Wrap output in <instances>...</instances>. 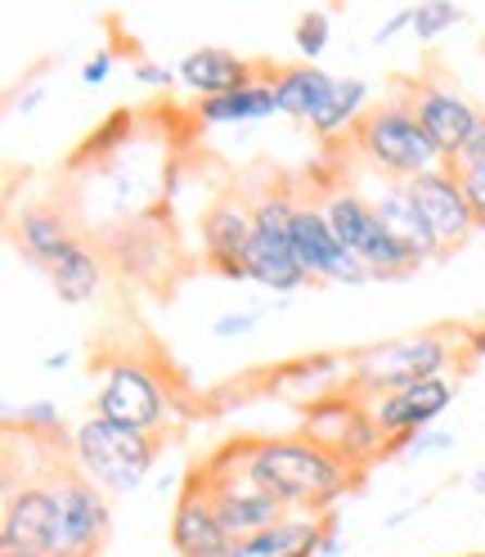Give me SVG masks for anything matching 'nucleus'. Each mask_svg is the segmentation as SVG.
<instances>
[{"label":"nucleus","mask_w":485,"mask_h":557,"mask_svg":"<svg viewBox=\"0 0 485 557\" xmlns=\"http://www.w3.org/2000/svg\"><path fill=\"white\" fill-rule=\"evenodd\" d=\"M445 449H455V432H440V428H423V432H413V436L391 441V455H405V459L445 455Z\"/></svg>","instance_id":"nucleus-30"},{"label":"nucleus","mask_w":485,"mask_h":557,"mask_svg":"<svg viewBox=\"0 0 485 557\" xmlns=\"http://www.w3.org/2000/svg\"><path fill=\"white\" fill-rule=\"evenodd\" d=\"M405 27H413V5L396 10L383 27H377V32H373V46H391V37H396V32H405Z\"/></svg>","instance_id":"nucleus-36"},{"label":"nucleus","mask_w":485,"mask_h":557,"mask_svg":"<svg viewBox=\"0 0 485 557\" xmlns=\"http://www.w3.org/2000/svg\"><path fill=\"white\" fill-rule=\"evenodd\" d=\"M46 278L63 306H90L103 288V252L90 238H73L67 248L46 265Z\"/></svg>","instance_id":"nucleus-21"},{"label":"nucleus","mask_w":485,"mask_h":557,"mask_svg":"<svg viewBox=\"0 0 485 557\" xmlns=\"http://www.w3.org/2000/svg\"><path fill=\"white\" fill-rule=\"evenodd\" d=\"M63 364H67V351H59V356H50V360H46V369H50V373H59Z\"/></svg>","instance_id":"nucleus-42"},{"label":"nucleus","mask_w":485,"mask_h":557,"mask_svg":"<svg viewBox=\"0 0 485 557\" xmlns=\"http://www.w3.org/2000/svg\"><path fill=\"white\" fill-rule=\"evenodd\" d=\"M481 113H485V95H481Z\"/></svg>","instance_id":"nucleus-43"},{"label":"nucleus","mask_w":485,"mask_h":557,"mask_svg":"<svg viewBox=\"0 0 485 557\" xmlns=\"http://www.w3.org/2000/svg\"><path fill=\"white\" fill-rule=\"evenodd\" d=\"M41 99H46V82H27V90H18L10 99V113L14 117H32V113L41 109Z\"/></svg>","instance_id":"nucleus-35"},{"label":"nucleus","mask_w":485,"mask_h":557,"mask_svg":"<svg viewBox=\"0 0 485 557\" xmlns=\"http://www.w3.org/2000/svg\"><path fill=\"white\" fill-rule=\"evenodd\" d=\"M130 135H135V113H130V109H113L109 117H103V122L82 139L77 166H86V162H109L113 153L130 149Z\"/></svg>","instance_id":"nucleus-26"},{"label":"nucleus","mask_w":485,"mask_h":557,"mask_svg":"<svg viewBox=\"0 0 485 557\" xmlns=\"http://www.w3.org/2000/svg\"><path fill=\"white\" fill-rule=\"evenodd\" d=\"M301 194L288 181H270L252 194L257 207V234L248 243V257H242V270H248L252 284L270 288V293H297L310 278L293 252V216H297Z\"/></svg>","instance_id":"nucleus-7"},{"label":"nucleus","mask_w":485,"mask_h":557,"mask_svg":"<svg viewBox=\"0 0 485 557\" xmlns=\"http://www.w3.org/2000/svg\"><path fill=\"white\" fill-rule=\"evenodd\" d=\"M50 495H54V557H99L113 531L109 495L77 468H50Z\"/></svg>","instance_id":"nucleus-9"},{"label":"nucleus","mask_w":485,"mask_h":557,"mask_svg":"<svg viewBox=\"0 0 485 557\" xmlns=\"http://www.w3.org/2000/svg\"><path fill=\"white\" fill-rule=\"evenodd\" d=\"M113 63H117V54L113 50H95L86 63H82V86H90V90H99L103 82H109V73H113Z\"/></svg>","instance_id":"nucleus-34"},{"label":"nucleus","mask_w":485,"mask_h":557,"mask_svg":"<svg viewBox=\"0 0 485 557\" xmlns=\"http://www.w3.org/2000/svg\"><path fill=\"white\" fill-rule=\"evenodd\" d=\"M455 396H459V377L445 373V377L413 382V387H405V392L377 396V400H369V409L377 418V428H383L391 441H400V436H413V432L432 428L436 418L455 405Z\"/></svg>","instance_id":"nucleus-17"},{"label":"nucleus","mask_w":485,"mask_h":557,"mask_svg":"<svg viewBox=\"0 0 485 557\" xmlns=\"http://www.w3.org/2000/svg\"><path fill=\"white\" fill-rule=\"evenodd\" d=\"M176 73H181V86L202 103V99H216V95H229L238 86L257 82V63L225 46H198L176 63Z\"/></svg>","instance_id":"nucleus-18"},{"label":"nucleus","mask_w":485,"mask_h":557,"mask_svg":"<svg viewBox=\"0 0 485 557\" xmlns=\"http://www.w3.org/2000/svg\"><path fill=\"white\" fill-rule=\"evenodd\" d=\"M449 166L459 171V181H463V185H485V126H481V135H476L472 145H468L455 162H449Z\"/></svg>","instance_id":"nucleus-31"},{"label":"nucleus","mask_w":485,"mask_h":557,"mask_svg":"<svg viewBox=\"0 0 485 557\" xmlns=\"http://www.w3.org/2000/svg\"><path fill=\"white\" fill-rule=\"evenodd\" d=\"M364 198L373 202V212L383 216V225L396 234L400 248H405L413 261H419V270H423L427 261H440V257H445L440 243H436V234H432V225H427V216L419 212V202H413V194H409V181L369 176V181H364Z\"/></svg>","instance_id":"nucleus-16"},{"label":"nucleus","mask_w":485,"mask_h":557,"mask_svg":"<svg viewBox=\"0 0 485 557\" xmlns=\"http://www.w3.org/2000/svg\"><path fill=\"white\" fill-rule=\"evenodd\" d=\"M396 86L405 90L413 117L423 122V131L432 135V145L440 149L445 162H455L472 145V139L481 135V126H485L481 99H468L449 77L423 73V77H400Z\"/></svg>","instance_id":"nucleus-10"},{"label":"nucleus","mask_w":485,"mask_h":557,"mask_svg":"<svg viewBox=\"0 0 485 557\" xmlns=\"http://www.w3.org/2000/svg\"><path fill=\"white\" fill-rule=\"evenodd\" d=\"M248 476L279 499L288 512L324 517L360 485V468L337 459L310 436H242Z\"/></svg>","instance_id":"nucleus-1"},{"label":"nucleus","mask_w":485,"mask_h":557,"mask_svg":"<svg viewBox=\"0 0 485 557\" xmlns=\"http://www.w3.org/2000/svg\"><path fill=\"white\" fill-rule=\"evenodd\" d=\"M472 491L485 499V468H476V472H472Z\"/></svg>","instance_id":"nucleus-40"},{"label":"nucleus","mask_w":485,"mask_h":557,"mask_svg":"<svg viewBox=\"0 0 485 557\" xmlns=\"http://www.w3.org/2000/svg\"><path fill=\"white\" fill-rule=\"evenodd\" d=\"M270 387L274 392H284L288 400H297L301 409L306 405H315L324 396H337L351 387V360L346 356H301L293 364H284L279 373H270Z\"/></svg>","instance_id":"nucleus-19"},{"label":"nucleus","mask_w":485,"mask_h":557,"mask_svg":"<svg viewBox=\"0 0 485 557\" xmlns=\"http://www.w3.org/2000/svg\"><path fill=\"white\" fill-rule=\"evenodd\" d=\"M293 252L310 284H369L364 265L337 243L320 198H301L293 216Z\"/></svg>","instance_id":"nucleus-12"},{"label":"nucleus","mask_w":485,"mask_h":557,"mask_svg":"<svg viewBox=\"0 0 485 557\" xmlns=\"http://www.w3.org/2000/svg\"><path fill=\"white\" fill-rule=\"evenodd\" d=\"M301 436L328 445L337 459H346V463L360 468V472L369 463L391 455V436L377 428L369 400H360L351 387L337 392V396H324L315 405H306L301 409Z\"/></svg>","instance_id":"nucleus-8"},{"label":"nucleus","mask_w":485,"mask_h":557,"mask_svg":"<svg viewBox=\"0 0 485 557\" xmlns=\"http://www.w3.org/2000/svg\"><path fill=\"white\" fill-rule=\"evenodd\" d=\"M320 535H324V517L288 512L279 527L234 540L229 557H320Z\"/></svg>","instance_id":"nucleus-23"},{"label":"nucleus","mask_w":485,"mask_h":557,"mask_svg":"<svg viewBox=\"0 0 485 557\" xmlns=\"http://www.w3.org/2000/svg\"><path fill=\"white\" fill-rule=\"evenodd\" d=\"M472 557H485V553H472Z\"/></svg>","instance_id":"nucleus-44"},{"label":"nucleus","mask_w":485,"mask_h":557,"mask_svg":"<svg viewBox=\"0 0 485 557\" xmlns=\"http://www.w3.org/2000/svg\"><path fill=\"white\" fill-rule=\"evenodd\" d=\"M73 238H77L73 216H67L63 207H54V202H32V207H23V212L14 216V243H18V252H23L32 265H41V270H46Z\"/></svg>","instance_id":"nucleus-22"},{"label":"nucleus","mask_w":485,"mask_h":557,"mask_svg":"<svg viewBox=\"0 0 485 557\" xmlns=\"http://www.w3.org/2000/svg\"><path fill=\"white\" fill-rule=\"evenodd\" d=\"M481 54H485V46H481Z\"/></svg>","instance_id":"nucleus-45"},{"label":"nucleus","mask_w":485,"mask_h":557,"mask_svg":"<svg viewBox=\"0 0 485 557\" xmlns=\"http://www.w3.org/2000/svg\"><path fill=\"white\" fill-rule=\"evenodd\" d=\"M270 86H274V103H279V113L293 117V122H315L324 113V103L337 86L333 73H324L320 63H284L270 73Z\"/></svg>","instance_id":"nucleus-20"},{"label":"nucleus","mask_w":485,"mask_h":557,"mask_svg":"<svg viewBox=\"0 0 485 557\" xmlns=\"http://www.w3.org/2000/svg\"><path fill=\"white\" fill-rule=\"evenodd\" d=\"M279 113V103H274V86L270 77H257L248 86H238L229 95H216V99H202L194 103V117L202 126H252V122H265Z\"/></svg>","instance_id":"nucleus-24"},{"label":"nucleus","mask_w":485,"mask_h":557,"mask_svg":"<svg viewBox=\"0 0 485 557\" xmlns=\"http://www.w3.org/2000/svg\"><path fill=\"white\" fill-rule=\"evenodd\" d=\"M257 320H261V310H229V315H221V320L212 324V333H216L221 342H229V337L252 333V329H257Z\"/></svg>","instance_id":"nucleus-33"},{"label":"nucleus","mask_w":485,"mask_h":557,"mask_svg":"<svg viewBox=\"0 0 485 557\" xmlns=\"http://www.w3.org/2000/svg\"><path fill=\"white\" fill-rule=\"evenodd\" d=\"M328 32H333V14H328V10H306V14L297 18L293 41H297V50H301L306 63H315V59L328 50Z\"/></svg>","instance_id":"nucleus-29"},{"label":"nucleus","mask_w":485,"mask_h":557,"mask_svg":"<svg viewBox=\"0 0 485 557\" xmlns=\"http://www.w3.org/2000/svg\"><path fill=\"white\" fill-rule=\"evenodd\" d=\"M315 198L324 207V216H328L337 243L364 265L369 278H405V274L419 270V261H413L396 243V234L383 225V216L373 212V202L364 198L360 185L328 181V185H320Z\"/></svg>","instance_id":"nucleus-6"},{"label":"nucleus","mask_w":485,"mask_h":557,"mask_svg":"<svg viewBox=\"0 0 485 557\" xmlns=\"http://www.w3.org/2000/svg\"><path fill=\"white\" fill-rule=\"evenodd\" d=\"M46 476H27L23 485H5L0 548L50 553V544H54V495H50V481Z\"/></svg>","instance_id":"nucleus-15"},{"label":"nucleus","mask_w":485,"mask_h":557,"mask_svg":"<svg viewBox=\"0 0 485 557\" xmlns=\"http://www.w3.org/2000/svg\"><path fill=\"white\" fill-rule=\"evenodd\" d=\"M130 73H135V82H145V86H153V90H171V86H181V73H176V67L153 63V59H145V54L130 63Z\"/></svg>","instance_id":"nucleus-32"},{"label":"nucleus","mask_w":485,"mask_h":557,"mask_svg":"<svg viewBox=\"0 0 485 557\" xmlns=\"http://www.w3.org/2000/svg\"><path fill=\"white\" fill-rule=\"evenodd\" d=\"M463 346H468V360H481L485 356V320L463 329Z\"/></svg>","instance_id":"nucleus-38"},{"label":"nucleus","mask_w":485,"mask_h":557,"mask_svg":"<svg viewBox=\"0 0 485 557\" xmlns=\"http://www.w3.org/2000/svg\"><path fill=\"white\" fill-rule=\"evenodd\" d=\"M351 149L383 181H419L427 171L445 166L440 149L432 145L423 122L413 117L400 86H391V95L364 113V122L351 131Z\"/></svg>","instance_id":"nucleus-3"},{"label":"nucleus","mask_w":485,"mask_h":557,"mask_svg":"<svg viewBox=\"0 0 485 557\" xmlns=\"http://www.w3.org/2000/svg\"><path fill=\"white\" fill-rule=\"evenodd\" d=\"M468 189V198H472V207H476V221L485 216V185H463Z\"/></svg>","instance_id":"nucleus-39"},{"label":"nucleus","mask_w":485,"mask_h":557,"mask_svg":"<svg viewBox=\"0 0 485 557\" xmlns=\"http://www.w3.org/2000/svg\"><path fill=\"white\" fill-rule=\"evenodd\" d=\"M337 527H341V512L333 508V512H324V535H320V557H337L341 553V535H337Z\"/></svg>","instance_id":"nucleus-37"},{"label":"nucleus","mask_w":485,"mask_h":557,"mask_svg":"<svg viewBox=\"0 0 485 557\" xmlns=\"http://www.w3.org/2000/svg\"><path fill=\"white\" fill-rule=\"evenodd\" d=\"M468 360L463 329H423V333H405L391 342H373L364 351L351 356V392L360 400H377L405 392L413 382L445 377L449 364Z\"/></svg>","instance_id":"nucleus-2"},{"label":"nucleus","mask_w":485,"mask_h":557,"mask_svg":"<svg viewBox=\"0 0 485 557\" xmlns=\"http://www.w3.org/2000/svg\"><path fill=\"white\" fill-rule=\"evenodd\" d=\"M90 369H99L90 413L113 418V423L149 432V436H166L176 428V418H181L176 396H171V387L153 364H145L140 356H109Z\"/></svg>","instance_id":"nucleus-5"},{"label":"nucleus","mask_w":485,"mask_h":557,"mask_svg":"<svg viewBox=\"0 0 485 557\" xmlns=\"http://www.w3.org/2000/svg\"><path fill=\"white\" fill-rule=\"evenodd\" d=\"M166 540H171V548H176V557H229V548H234V535L225 531L216 499H212V491H207L198 468L185 476L181 495H176Z\"/></svg>","instance_id":"nucleus-13"},{"label":"nucleus","mask_w":485,"mask_h":557,"mask_svg":"<svg viewBox=\"0 0 485 557\" xmlns=\"http://www.w3.org/2000/svg\"><path fill=\"white\" fill-rule=\"evenodd\" d=\"M10 423L23 428V436H32V441H59V445H67V436H73V428H63V413H59L54 400H32V405L14 409Z\"/></svg>","instance_id":"nucleus-27"},{"label":"nucleus","mask_w":485,"mask_h":557,"mask_svg":"<svg viewBox=\"0 0 485 557\" xmlns=\"http://www.w3.org/2000/svg\"><path fill=\"white\" fill-rule=\"evenodd\" d=\"M252 234H257V207H252V194H242L238 185L221 189L212 202L202 207V221H198L202 261L212 265L221 278H229V284H248L242 257H248Z\"/></svg>","instance_id":"nucleus-11"},{"label":"nucleus","mask_w":485,"mask_h":557,"mask_svg":"<svg viewBox=\"0 0 485 557\" xmlns=\"http://www.w3.org/2000/svg\"><path fill=\"white\" fill-rule=\"evenodd\" d=\"M67 455H73V468L86 481H95L99 491L113 499V495L140 491L149 481V472L162 455V436H149V432L113 423V418L86 413L73 428V436H67Z\"/></svg>","instance_id":"nucleus-4"},{"label":"nucleus","mask_w":485,"mask_h":557,"mask_svg":"<svg viewBox=\"0 0 485 557\" xmlns=\"http://www.w3.org/2000/svg\"><path fill=\"white\" fill-rule=\"evenodd\" d=\"M463 23V10L459 5H449V0H423V5H413V37L419 41H436L440 32L449 27H459Z\"/></svg>","instance_id":"nucleus-28"},{"label":"nucleus","mask_w":485,"mask_h":557,"mask_svg":"<svg viewBox=\"0 0 485 557\" xmlns=\"http://www.w3.org/2000/svg\"><path fill=\"white\" fill-rule=\"evenodd\" d=\"M0 557H54V553H23V548H0Z\"/></svg>","instance_id":"nucleus-41"},{"label":"nucleus","mask_w":485,"mask_h":557,"mask_svg":"<svg viewBox=\"0 0 485 557\" xmlns=\"http://www.w3.org/2000/svg\"><path fill=\"white\" fill-rule=\"evenodd\" d=\"M409 194H413V202H419V212L427 216L445 257L459 252L472 234H481L476 230V207H472V198L459 181V171L449 162L427 171V176H419V181H409Z\"/></svg>","instance_id":"nucleus-14"},{"label":"nucleus","mask_w":485,"mask_h":557,"mask_svg":"<svg viewBox=\"0 0 485 557\" xmlns=\"http://www.w3.org/2000/svg\"><path fill=\"white\" fill-rule=\"evenodd\" d=\"M369 82L364 77H337V86H333V95H328V103H324V113L310 122V131H315L320 139H337V135H346L351 139V131L364 122V113H369Z\"/></svg>","instance_id":"nucleus-25"}]
</instances>
